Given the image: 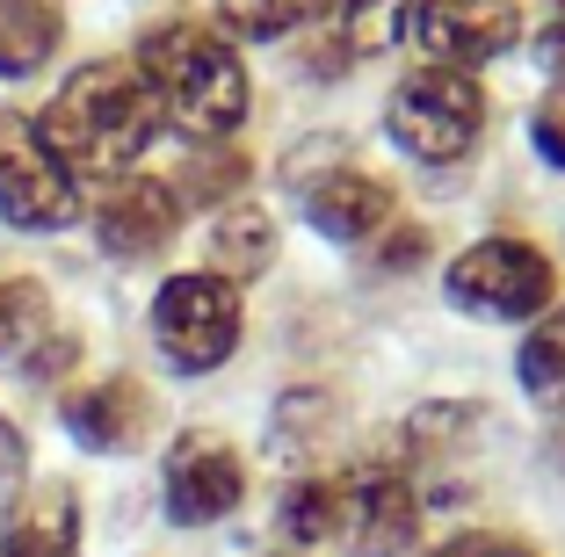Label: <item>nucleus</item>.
<instances>
[{
	"mask_svg": "<svg viewBox=\"0 0 565 557\" xmlns=\"http://www.w3.org/2000/svg\"><path fill=\"white\" fill-rule=\"evenodd\" d=\"M44 146L58 152L66 174H124L160 131V101L146 95L131 66H81L58 101L44 109Z\"/></svg>",
	"mask_w": 565,
	"mask_h": 557,
	"instance_id": "obj_1",
	"label": "nucleus"
},
{
	"mask_svg": "<svg viewBox=\"0 0 565 557\" xmlns=\"http://www.w3.org/2000/svg\"><path fill=\"white\" fill-rule=\"evenodd\" d=\"M138 81L160 101V116L189 138H233L247 116V66L233 58V44L196 22H167L138 51Z\"/></svg>",
	"mask_w": 565,
	"mask_h": 557,
	"instance_id": "obj_2",
	"label": "nucleus"
},
{
	"mask_svg": "<svg viewBox=\"0 0 565 557\" xmlns=\"http://www.w3.org/2000/svg\"><path fill=\"white\" fill-rule=\"evenodd\" d=\"M479 124H486V95H479V81L457 73V66H420L414 81H399V95L384 109V131L428 167L465 160Z\"/></svg>",
	"mask_w": 565,
	"mask_h": 557,
	"instance_id": "obj_3",
	"label": "nucleus"
},
{
	"mask_svg": "<svg viewBox=\"0 0 565 557\" xmlns=\"http://www.w3.org/2000/svg\"><path fill=\"white\" fill-rule=\"evenodd\" d=\"M152 341L160 355L182 369V377H203L239 347V290L217 276H174L152 297Z\"/></svg>",
	"mask_w": 565,
	"mask_h": 557,
	"instance_id": "obj_4",
	"label": "nucleus"
},
{
	"mask_svg": "<svg viewBox=\"0 0 565 557\" xmlns=\"http://www.w3.org/2000/svg\"><path fill=\"white\" fill-rule=\"evenodd\" d=\"M333 485V536L349 557H399L420 536V492L406 485L392 463H363L349 478H327Z\"/></svg>",
	"mask_w": 565,
	"mask_h": 557,
	"instance_id": "obj_5",
	"label": "nucleus"
},
{
	"mask_svg": "<svg viewBox=\"0 0 565 557\" xmlns=\"http://www.w3.org/2000/svg\"><path fill=\"white\" fill-rule=\"evenodd\" d=\"M73 211H81V189L44 146V131L30 116L0 109V217L15 232H58L73 225Z\"/></svg>",
	"mask_w": 565,
	"mask_h": 557,
	"instance_id": "obj_6",
	"label": "nucleus"
},
{
	"mask_svg": "<svg viewBox=\"0 0 565 557\" xmlns=\"http://www.w3.org/2000/svg\"><path fill=\"white\" fill-rule=\"evenodd\" d=\"M449 304L471 319H530L551 304V261L530 239H479L449 261Z\"/></svg>",
	"mask_w": 565,
	"mask_h": 557,
	"instance_id": "obj_7",
	"label": "nucleus"
},
{
	"mask_svg": "<svg viewBox=\"0 0 565 557\" xmlns=\"http://www.w3.org/2000/svg\"><path fill=\"white\" fill-rule=\"evenodd\" d=\"M522 8L515 0H420V44L435 51V66H486L500 51H515Z\"/></svg>",
	"mask_w": 565,
	"mask_h": 557,
	"instance_id": "obj_8",
	"label": "nucleus"
},
{
	"mask_svg": "<svg viewBox=\"0 0 565 557\" xmlns=\"http://www.w3.org/2000/svg\"><path fill=\"white\" fill-rule=\"evenodd\" d=\"M174 225H182V196H174L167 181H152V174L109 181L102 203H95V239H102V254H117V261L160 254V246L174 239Z\"/></svg>",
	"mask_w": 565,
	"mask_h": 557,
	"instance_id": "obj_9",
	"label": "nucleus"
},
{
	"mask_svg": "<svg viewBox=\"0 0 565 557\" xmlns=\"http://www.w3.org/2000/svg\"><path fill=\"white\" fill-rule=\"evenodd\" d=\"M239 492H247V471H239V457L217 435H182V442L167 449V514L182 528H203L217 514H233Z\"/></svg>",
	"mask_w": 565,
	"mask_h": 557,
	"instance_id": "obj_10",
	"label": "nucleus"
},
{
	"mask_svg": "<svg viewBox=\"0 0 565 557\" xmlns=\"http://www.w3.org/2000/svg\"><path fill=\"white\" fill-rule=\"evenodd\" d=\"M146 427H152V398H146V384H131V377H102V384H87V392L66 398V435L81 449H102V457L138 449Z\"/></svg>",
	"mask_w": 565,
	"mask_h": 557,
	"instance_id": "obj_11",
	"label": "nucleus"
},
{
	"mask_svg": "<svg viewBox=\"0 0 565 557\" xmlns=\"http://www.w3.org/2000/svg\"><path fill=\"white\" fill-rule=\"evenodd\" d=\"M73 362V341L51 333V297L36 282H0V369L58 377Z\"/></svg>",
	"mask_w": 565,
	"mask_h": 557,
	"instance_id": "obj_12",
	"label": "nucleus"
},
{
	"mask_svg": "<svg viewBox=\"0 0 565 557\" xmlns=\"http://www.w3.org/2000/svg\"><path fill=\"white\" fill-rule=\"evenodd\" d=\"M305 211H312V225L327 232V239H370V232L392 225V189H384V181H370V174L333 167L312 196H305Z\"/></svg>",
	"mask_w": 565,
	"mask_h": 557,
	"instance_id": "obj_13",
	"label": "nucleus"
},
{
	"mask_svg": "<svg viewBox=\"0 0 565 557\" xmlns=\"http://www.w3.org/2000/svg\"><path fill=\"white\" fill-rule=\"evenodd\" d=\"M0 557H81V507H73V492L66 485L36 492L30 507L8 522Z\"/></svg>",
	"mask_w": 565,
	"mask_h": 557,
	"instance_id": "obj_14",
	"label": "nucleus"
},
{
	"mask_svg": "<svg viewBox=\"0 0 565 557\" xmlns=\"http://www.w3.org/2000/svg\"><path fill=\"white\" fill-rule=\"evenodd\" d=\"M58 51V8L51 0H0V81L36 73Z\"/></svg>",
	"mask_w": 565,
	"mask_h": 557,
	"instance_id": "obj_15",
	"label": "nucleus"
},
{
	"mask_svg": "<svg viewBox=\"0 0 565 557\" xmlns=\"http://www.w3.org/2000/svg\"><path fill=\"white\" fill-rule=\"evenodd\" d=\"M211 261H217V282H247V276H262L268 261H276V225H268L262 211H225L211 225Z\"/></svg>",
	"mask_w": 565,
	"mask_h": 557,
	"instance_id": "obj_16",
	"label": "nucleus"
},
{
	"mask_svg": "<svg viewBox=\"0 0 565 557\" xmlns=\"http://www.w3.org/2000/svg\"><path fill=\"white\" fill-rule=\"evenodd\" d=\"M522 392L544 413H565V312H551L522 347Z\"/></svg>",
	"mask_w": 565,
	"mask_h": 557,
	"instance_id": "obj_17",
	"label": "nucleus"
},
{
	"mask_svg": "<svg viewBox=\"0 0 565 557\" xmlns=\"http://www.w3.org/2000/svg\"><path fill=\"white\" fill-rule=\"evenodd\" d=\"M420 22V0H341V36L349 51H392Z\"/></svg>",
	"mask_w": 565,
	"mask_h": 557,
	"instance_id": "obj_18",
	"label": "nucleus"
},
{
	"mask_svg": "<svg viewBox=\"0 0 565 557\" xmlns=\"http://www.w3.org/2000/svg\"><path fill=\"white\" fill-rule=\"evenodd\" d=\"M333 0H217V15L233 22L239 36H290L305 22H319Z\"/></svg>",
	"mask_w": 565,
	"mask_h": 557,
	"instance_id": "obj_19",
	"label": "nucleus"
},
{
	"mask_svg": "<svg viewBox=\"0 0 565 557\" xmlns=\"http://www.w3.org/2000/svg\"><path fill=\"white\" fill-rule=\"evenodd\" d=\"M282 536L290 543H327L333 536V485L327 478H312V485H298L282 500Z\"/></svg>",
	"mask_w": 565,
	"mask_h": 557,
	"instance_id": "obj_20",
	"label": "nucleus"
},
{
	"mask_svg": "<svg viewBox=\"0 0 565 557\" xmlns=\"http://www.w3.org/2000/svg\"><path fill=\"white\" fill-rule=\"evenodd\" d=\"M239 174H247V167H239V152H196L174 196H203V203H211V196H233Z\"/></svg>",
	"mask_w": 565,
	"mask_h": 557,
	"instance_id": "obj_21",
	"label": "nucleus"
},
{
	"mask_svg": "<svg viewBox=\"0 0 565 557\" xmlns=\"http://www.w3.org/2000/svg\"><path fill=\"white\" fill-rule=\"evenodd\" d=\"M530 131H536V152H544L551 167H565V87H551V95H544V109H536Z\"/></svg>",
	"mask_w": 565,
	"mask_h": 557,
	"instance_id": "obj_22",
	"label": "nucleus"
},
{
	"mask_svg": "<svg viewBox=\"0 0 565 557\" xmlns=\"http://www.w3.org/2000/svg\"><path fill=\"white\" fill-rule=\"evenodd\" d=\"M15 492H22V435L0 420V514L15 507Z\"/></svg>",
	"mask_w": 565,
	"mask_h": 557,
	"instance_id": "obj_23",
	"label": "nucleus"
},
{
	"mask_svg": "<svg viewBox=\"0 0 565 557\" xmlns=\"http://www.w3.org/2000/svg\"><path fill=\"white\" fill-rule=\"evenodd\" d=\"M435 557H530V550L508 543V536H457V543H443Z\"/></svg>",
	"mask_w": 565,
	"mask_h": 557,
	"instance_id": "obj_24",
	"label": "nucleus"
},
{
	"mask_svg": "<svg viewBox=\"0 0 565 557\" xmlns=\"http://www.w3.org/2000/svg\"><path fill=\"white\" fill-rule=\"evenodd\" d=\"M420 246H428L420 232H399V239H384V246H377V261H384V268H414V261H420Z\"/></svg>",
	"mask_w": 565,
	"mask_h": 557,
	"instance_id": "obj_25",
	"label": "nucleus"
},
{
	"mask_svg": "<svg viewBox=\"0 0 565 557\" xmlns=\"http://www.w3.org/2000/svg\"><path fill=\"white\" fill-rule=\"evenodd\" d=\"M536 58H544V66H551V73H565V15H558V22H551V30H544V36H536Z\"/></svg>",
	"mask_w": 565,
	"mask_h": 557,
	"instance_id": "obj_26",
	"label": "nucleus"
}]
</instances>
